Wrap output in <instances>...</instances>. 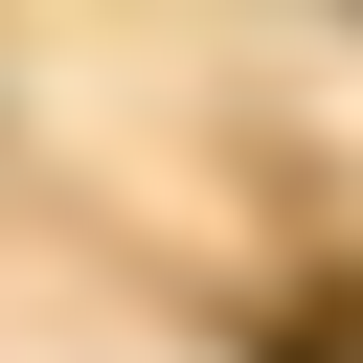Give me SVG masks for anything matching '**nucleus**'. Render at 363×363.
I'll use <instances>...</instances> for the list:
<instances>
[{
  "label": "nucleus",
  "instance_id": "obj_1",
  "mask_svg": "<svg viewBox=\"0 0 363 363\" xmlns=\"http://www.w3.org/2000/svg\"><path fill=\"white\" fill-rule=\"evenodd\" d=\"M272 363H363V295L318 272V295H272Z\"/></svg>",
  "mask_w": 363,
  "mask_h": 363
}]
</instances>
